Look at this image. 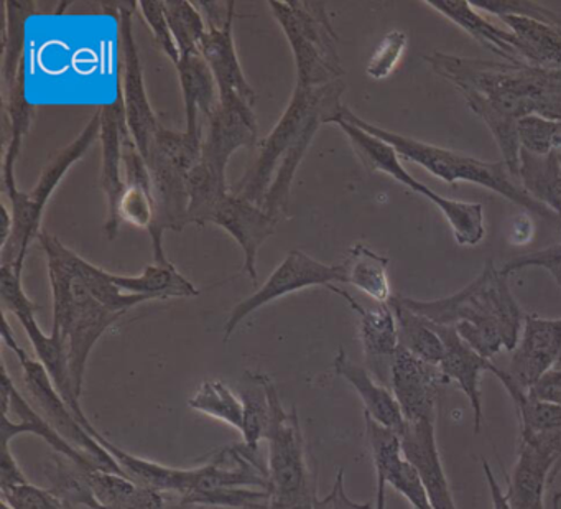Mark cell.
I'll return each mask as SVG.
<instances>
[{"label":"cell","mask_w":561,"mask_h":509,"mask_svg":"<svg viewBox=\"0 0 561 509\" xmlns=\"http://www.w3.org/2000/svg\"><path fill=\"white\" fill-rule=\"evenodd\" d=\"M182 506L268 509V470L248 446H226L203 465L188 468Z\"/></svg>","instance_id":"8992f818"},{"label":"cell","mask_w":561,"mask_h":509,"mask_svg":"<svg viewBox=\"0 0 561 509\" xmlns=\"http://www.w3.org/2000/svg\"><path fill=\"white\" fill-rule=\"evenodd\" d=\"M87 430L119 463L127 478L133 479L137 485L156 489V491L182 495L183 489H185L188 468H172V466L160 465V463L152 462V460L133 455V453L107 440L93 423H90Z\"/></svg>","instance_id":"1f68e13d"},{"label":"cell","mask_w":561,"mask_h":509,"mask_svg":"<svg viewBox=\"0 0 561 509\" xmlns=\"http://www.w3.org/2000/svg\"><path fill=\"white\" fill-rule=\"evenodd\" d=\"M236 4L232 0L226 2V9L209 15L208 34L199 47L203 55L215 75L219 88V97L222 94H238L245 103L254 106L255 91L245 80L244 71L239 64L238 52H236L234 37H232V22H234Z\"/></svg>","instance_id":"ffe728a7"},{"label":"cell","mask_w":561,"mask_h":509,"mask_svg":"<svg viewBox=\"0 0 561 509\" xmlns=\"http://www.w3.org/2000/svg\"><path fill=\"white\" fill-rule=\"evenodd\" d=\"M554 154H557L558 162H560V167H561V136H560V140H558V146H557V149H554Z\"/></svg>","instance_id":"680465c9"},{"label":"cell","mask_w":561,"mask_h":509,"mask_svg":"<svg viewBox=\"0 0 561 509\" xmlns=\"http://www.w3.org/2000/svg\"><path fill=\"white\" fill-rule=\"evenodd\" d=\"M405 307L426 320L455 327L459 337L491 360L502 350L514 351L520 340L524 310L512 295L507 275L488 262L481 275L451 297L415 301L400 297Z\"/></svg>","instance_id":"7a4b0ae2"},{"label":"cell","mask_w":561,"mask_h":509,"mask_svg":"<svg viewBox=\"0 0 561 509\" xmlns=\"http://www.w3.org/2000/svg\"><path fill=\"white\" fill-rule=\"evenodd\" d=\"M167 21L180 50V58L199 54L208 34V24L195 4L188 0H163Z\"/></svg>","instance_id":"7bdbcfd3"},{"label":"cell","mask_w":561,"mask_h":509,"mask_svg":"<svg viewBox=\"0 0 561 509\" xmlns=\"http://www.w3.org/2000/svg\"><path fill=\"white\" fill-rule=\"evenodd\" d=\"M334 117L346 121V123L373 134L377 139L392 146L397 154H399V157L410 160V162L419 163L420 167L428 170L436 179L443 180V182L449 183V185H456L458 182L474 183V185L504 196L505 200L520 206V208L527 210L531 215L540 216L543 219L558 218L547 206L535 202L522 189L520 183L515 182L514 177L511 176L507 166L502 160H499V162H485V160L474 159V157L466 156V154L443 149V147L432 146V144H425L422 140L412 139V137L390 133V131L360 120L359 116H356L346 106H341V110L337 111Z\"/></svg>","instance_id":"277c9868"},{"label":"cell","mask_w":561,"mask_h":509,"mask_svg":"<svg viewBox=\"0 0 561 509\" xmlns=\"http://www.w3.org/2000/svg\"><path fill=\"white\" fill-rule=\"evenodd\" d=\"M390 384L407 423L436 422L439 389L449 384L438 364L400 347L390 361Z\"/></svg>","instance_id":"ac0fdd59"},{"label":"cell","mask_w":561,"mask_h":509,"mask_svg":"<svg viewBox=\"0 0 561 509\" xmlns=\"http://www.w3.org/2000/svg\"><path fill=\"white\" fill-rule=\"evenodd\" d=\"M278 219L262 206L229 193L211 218V225L228 231L244 252L242 272L249 275L252 284H257V252L261 246L274 235Z\"/></svg>","instance_id":"603a6c76"},{"label":"cell","mask_w":561,"mask_h":509,"mask_svg":"<svg viewBox=\"0 0 561 509\" xmlns=\"http://www.w3.org/2000/svg\"><path fill=\"white\" fill-rule=\"evenodd\" d=\"M2 414H5L2 416V446H11L12 440L31 433L41 437L55 453H60L80 468H96L81 450L75 449L35 410L28 397L18 389L5 366H2Z\"/></svg>","instance_id":"d6986e66"},{"label":"cell","mask_w":561,"mask_h":509,"mask_svg":"<svg viewBox=\"0 0 561 509\" xmlns=\"http://www.w3.org/2000/svg\"><path fill=\"white\" fill-rule=\"evenodd\" d=\"M333 366L334 373L350 383L363 400L364 414L402 437L407 429L405 417L392 389L374 380L373 374L354 363L344 350L337 351Z\"/></svg>","instance_id":"484cf974"},{"label":"cell","mask_w":561,"mask_h":509,"mask_svg":"<svg viewBox=\"0 0 561 509\" xmlns=\"http://www.w3.org/2000/svg\"><path fill=\"white\" fill-rule=\"evenodd\" d=\"M472 5L497 19L514 15V18L534 19L545 24L561 25L560 14L531 0H479V2H472Z\"/></svg>","instance_id":"bcb514c9"},{"label":"cell","mask_w":561,"mask_h":509,"mask_svg":"<svg viewBox=\"0 0 561 509\" xmlns=\"http://www.w3.org/2000/svg\"><path fill=\"white\" fill-rule=\"evenodd\" d=\"M188 406L196 412L205 414L242 432L245 416L244 399L222 381H205L195 396L190 397Z\"/></svg>","instance_id":"60d3db41"},{"label":"cell","mask_w":561,"mask_h":509,"mask_svg":"<svg viewBox=\"0 0 561 509\" xmlns=\"http://www.w3.org/2000/svg\"><path fill=\"white\" fill-rule=\"evenodd\" d=\"M5 114L11 121V140H9L8 150H5L4 166H2V179H4V189H14L15 183V162L21 154L24 137L31 129L32 120H34V106L27 100V67L25 60L19 68L18 78L8 94H4Z\"/></svg>","instance_id":"e575fe53"},{"label":"cell","mask_w":561,"mask_h":509,"mask_svg":"<svg viewBox=\"0 0 561 509\" xmlns=\"http://www.w3.org/2000/svg\"><path fill=\"white\" fill-rule=\"evenodd\" d=\"M117 24H119L121 44V97H123L124 111H126L127 127L136 143L137 149L144 159L149 157L150 147L159 133L162 124L157 120L149 97H147L146 83H144L142 64L137 52L136 38L133 32L134 9L117 4Z\"/></svg>","instance_id":"9a60e30c"},{"label":"cell","mask_w":561,"mask_h":509,"mask_svg":"<svg viewBox=\"0 0 561 509\" xmlns=\"http://www.w3.org/2000/svg\"><path fill=\"white\" fill-rule=\"evenodd\" d=\"M400 439L403 455L419 472L432 508L458 509L439 456L435 423H407L405 432Z\"/></svg>","instance_id":"cb8c5ba5"},{"label":"cell","mask_w":561,"mask_h":509,"mask_svg":"<svg viewBox=\"0 0 561 509\" xmlns=\"http://www.w3.org/2000/svg\"><path fill=\"white\" fill-rule=\"evenodd\" d=\"M432 325L445 344V354L439 363V370L449 383L458 384L459 389L468 397L472 416H474L472 417L474 433H479L482 427L481 374L489 371L492 361L485 360L478 351L472 350L459 337L455 327H445V325H436L433 321Z\"/></svg>","instance_id":"d4e9b609"},{"label":"cell","mask_w":561,"mask_h":509,"mask_svg":"<svg viewBox=\"0 0 561 509\" xmlns=\"http://www.w3.org/2000/svg\"><path fill=\"white\" fill-rule=\"evenodd\" d=\"M257 120L249 103L238 94H222L205 123L202 162L226 173L229 159L241 147L257 146Z\"/></svg>","instance_id":"e0dca14e"},{"label":"cell","mask_w":561,"mask_h":509,"mask_svg":"<svg viewBox=\"0 0 561 509\" xmlns=\"http://www.w3.org/2000/svg\"><path fill=\"white\" fill-rule=\"evenodd\" d=\"M376 478H377L376 509H386L387 483L383 482V478H380V476H376Z\"/></svg>","instance_id":"9f6ffc18"},{"label":"cell","mask_w":561,"mask_h":509,"mask_svg":"<svg viewBox=\"0 0 561 509\" xmlns=\"http://www.w3.org/2000/svg\"><path fill=\"white\" fill-rule=\"evenodd\" d=\"M407 44H409L407 34L400 31L389 32L382 38L376 52H374L369 64H367V77L373 78V80H386V78H389L392 71L396 70L397 65L402 60Z\"/></svg>","instance_id":"7dc6e473"},{"label":"cell","mask_w":561,"mask_h":509,"mask_svg":"<svg viewBox=\"0 0 561 509\" xmlns=\"http://www.w3.org/2000/svg\"><path fill=\"white\" fill-rule=\"evenodd\" d=\"M264 393L268 407L265 439L271 505L268 509H311L317 491L305 456L304 433L297 410L285 409L277 386L267 374H249Z\"/></svg>","instance_id":"5b68a950"},{"label":"cell","mask_w":561,"mask_h":509,"mask_svg":"<svg viewBox=\"0 0 561 509\" xmlns=\"http://www.w3.org/2000/svg\"><path fill=\"white\" fill-rule=\"evenodd\" d=\"M554 462L550 456L520 440L517 462L508 479L507 496L511 509H545V491L551 482Z\"/></svg>","instance_id":"f1b7e54d"},{"label":"cell","mask_w":561,"mask_h":509,"mask_svg":"<svg viewBox=\"0 0 561 509\" xmlns=\"http://www.w3.org/2000/svg\"><path fill=\"white\" fill-rule=\"evenodd\" d=\"M343 93L344 83L340 80L320 88H305L297 84L294 97L277 126L262 140L257 160L245 172L232 193L262 206L265 193L274 180L275 170L287 150L300 139L301 134L314 121H324V124L333 121L343 106L341 104Z\"/></svg>","instance_id":"52a82bcc"},{"label":"cell","mask_w":561,"mask_h":509,"mask_svg":"<svg viewBox=\"0 0 561 509\" xmlns=\"http://www.w3.org/2000/svg\"><path fill=\"white\" fill-rule=\"evenodd\" d=\"M501 21L515 35L522 60L531 67L561 70V25L505 15Z\"/></svg>","instance_id":"4dcf8cb0"},{"label":"cell","mask_w":561,"mask_h":509,"mask_svg":"<svg viewBox=\"0 0 561 509\" xmlns=\"http://www.w3.org/2000/svg\"><path fill=\"white\" fill-rule=\"evenodd\" d=\"M551 278L557 281V284L560 285L561 289V265H558V268L551 269L550 271Z\"/></svg>","instance_id":"6f0895ef"},{"label":"cell","mask_w":561,"mask_h":509,"mask_svg":"<svg viewBox=\"0 0 561 509\" xmlns=\"http://www.w3.org/2000/svg\"><path fill=\"white\" fill-rule=\"evenodd\" d=\"M37 239L47 256L48 278L54 297L51 333L60 337L67 347L71 384L78 399H81L88 358L100 338L124 314L111 310L84 287L75 268L77 252L71 251L57 236L48 231H41Z\"/></svg>","instance_id":"3957f363"},{"label":"cell","mask_w":561,"mask_h":509,"mask_svg":"<svg viewBox=\"0 0 561 509\" xmlns=\"http://www.w3.org/2000/svg\"><path fill=\"white\" fill-rule=\"evenodd\" d=\"M245 404L244 427H242V439L244 446L251 452L257 453L259 443L265 439V430L268 422V407L265 403L264 393L262 399H254L251 396H242Z\"/></svg>","instance_id":"681fc988"},{"label":"cell","mask_w":561,"mask_h":509,"mask_svg":"<svg viewBox=\"0 0 561 509\" xmlns=\"http://www.w3.org/2000/svg\"><path fill=\"white\" fill-rule=\"evenodd\" d=\"M101 146H103V163H101V189L106 195L107 222L104 226L106 238L113 241L121 228L119 203L126 190L123 163L124 134L129 131L124 111L123 97L114 103L101 108Z\"/></svg>","instance_id":"7402d4cb"},{"label":"cell","mask_w":561,"mask_h":509,"mask_svg":"<svg viewBox=\"0 0 561 509\" xmlns=\"http://www.w3.org/2000/svg\"><path fill=\"white\" fill-rule=\"evenodd\" d=\"M116 287L127 294L146 295L152 301L165 298H188L199 295L198 289L172 264V262H153L147 265L140 275L111 274Z\"/></svg>","instance_id":"d6a6232c"},{"label":"cell","mask_w":561,"mask_h":509,"mask_svg":"<svg viewBox=\"0 0 561 509\" xmlns=\"http://www.w3.org/2000/svg\"><path fill=\"white\" fill-rule=\"evenodd\" d=\"M520 149L537 156L554 152L561 136V123L543 120L540 116H528L517 123Z\"/></svg>","instance_id":"ee69618b"},{"label":"cell","mask_w":561,"mask_h":509,"mask_svg":"<svg viewBox=\"0 0 561 509\" xmlns=\"http://www.w3.org/2000/svg\"><path fill=\"white\" fill-rule=\"evenodd\" d=\"M2 340L14 351L21 363L22 380L27 387L28 400L35 410L75 449L81 450L96 468L126 476L113 455L78 420L77 414L68 406L44 364L28 357L27 351L19 347L5 314H2Z\"/></svg>","instance_id":"8fae6325"},{"label":"cell","mask_w":561,"mask_h":509,"mask_svg":"<svg viewBox=\"0 0 561 509\" xmlns=\"http://www.w3.org/2000/svg\"><path fill=\"white\" fill-rule=\"evenodd\" d=\"M175 68L185 103L186 133L203 136L206 121L219 104L215 75L202 54L180 58Z\"/></svg>","instance_id":"4316f807"},{"label":"cell","mask_w":561,"mask_h":509,"mask_svg":"<svg viewBox=\"0 0 561 509\" xmlns=\"http://www.w3.org/2000/svg\"><path fill=\"white\" fill-rule=\"evenodd\" d=\"M311 509H374L369 502L363 505V502L353 501L347 496L346 488H344V472L340 470L334 479L333 488L328 493L324 498L314 499L313 508Z\"/></svg>","instance_id":"f907efd6"},{"label":"cell","mask_w":561,"mask_h":509,"mask_svg":"<svg viewBox=\"0 0 561 509\" xmlns=\"http://www.w3.org/2000/svg\"><path fill=\"white\" fill-rule=\"evenodd\" d=\"M51 491L90 509H173L165 493L137 485L133 479L100 468H80L65 456L54 455Z\"/></svg>","instance_id":"7c38bea8"},{"label":"cell","mask_w":561,"mask_h":509,"mask_svg":"<svg viewBox=\"0 0 561 509\" xmlns=\"http://www.w3.org/2000/svg\"><path fill=\"white\" fill-rule=\"evenodd\" d=\"M101 134V114L98 111L93 120L84 127L83 133L64 150L51 159L45 167L38 179L37 185L31 192H21L15 189L5 190L12 202V216H14V229L8 245L2 246V265H12L15 271H24L25 258H27L28 246L41 235L42 216L45 205L50 200L51 193L60 185L65 173L71 169L75 162L88 152L91 146L96 143Z\"/></svg>","instance_id":"9c48e42d"},{"label":"cell","mask_w":561,"mask_h":509,"mask_svg":"<svg viewBox=\"0 0 561 509\" xmlns=\"http://www.w3.org/2000/svg\"><path fill=\"white\" fill-rule=\"evenodd\" d=\"M331 124H336L346 134L351 146L356 150L364 166L369 167L373 172L392 177L393 180L402 183L416 195L430 200L445 215L458 245L476 246L484 239V206L481 203L458 202V200L438 195L428 186L420 183L419 180L413 179L412 173L407 172L405 167L400 162L399 154L389 144L382 143L373 134L366 133L346 121L337 120V117H334Z\"/></svg>","instance_id":"30bf717a"},{"label":"cell","mask_w":561,"mask_h":509,"mask_svg":"<svg viewBox=\"0 0 561 509\" xmlns=\"http://www.w3.org/2000/svg\"><path fill=\"white\" fill-rule=\"evenodd\" d=\"M321 124H324V121L311 123L307 131L301 134L300 139L287 150L284 159L278 163L274 180H272L271 186L265 193L264 203H262V208L271 213L274 218L280 219L282 216H285L295 173H297L298 167H300L301 160H304L305 154H307L308 147L311 146V140H313L314 134L320 129Z\"/></svg>","instance_id":"ab89813d"},{"label":"cell","mask_w":561,"mask_h":509,"mask_svg":"<svg viewBox=\"0 0 561 509\" xmlns=\"http://www.w3.org/2000/svg\"><path fill=\"white\" fill-rule=\"evenodd\" d=\"M517 180L535 202L551 210L561 223V167L557 154L537 156L520 149Z\"/></svg>","instance_id":"836d02e7"},{"label":"cell","mask_w":561,"mask_h":509,"mask_svg":"<svg viewBox=\"0 0 561 509\" xmlns=\"http://www.w3.org/2000/svg\"><path fill=\"white\" fill-rule=\"evenodd\" d=\"M482 470H484L485 482H488L489 495H491L492 509H511L508 506L507 496L502 491L499 486L497 479H495L494 472H492L491 465L488 460L482 459Z\"/></svg>","instance_id":"db71d44e"},{"label":"cell","mask_w":561,"mask_h":509,"mask_svg":"<svg viewBox=\"0 0 561 509\" xmlns=\"http://www.w3.org/2000/svg\"><path fill=\"white\" fill-rule=\"evenodd\" d=\"M489 373L494 374L514 400L520 420V437L537 436V433L550 432L561 427V406L537 399L530 391L522 387L508 371L501 370L494 363L489 367Z\"/></svg>","instance_id":"d590c367"},{"label":"cell","mask_w":561,"mask_h":509,"mask_svg":"<svg viewBox=\"0 0 561 509\" xmlns=\"http://www.w3.org/2000/svg\"><path fill=\"white\" fill-rule=\"evenodd\" d=\"M146 162L152 177L153 203H156V219L149 235L152 239L153 259L163 264L169 262L163 252V231L167 229L182 231L190 225L188 177L192 169L157 147L150 149Z\"/></svg>","instance_id":"2e32d148"},{"label":"cell","mask_w":561,"mask_h":509,"mask_svg":"<svg viewBox=\"0 0 561 509\" xmlns=\"http://www.w3.org/2000/svg\"><path fill=\"white\" fill-rule=\"evenodd\" d=\"M426 5L458 25L469 37L507 64H525L517 50V41L511 31L497 27L476 11L468 0H426Z\"/></svg>","instance_id":"83f0119b"},{"label":"cell","mask_w":561,"mask_h":509,"mask_svg":"<svg viewBox=\"0 0 561 509\" xmlns=\"http://www.w3.org/2000/svg\"><path fill=\"white\" fill-rule=\"evenodd\" d=\"M557 366H561V358H560V361H558Z\"/></svg>","instance_id":"94428289"},{"label":"cell","mask_w":561,"mask_h":509,"mask_svg":"<svg viewBox=\"0 0 561 509\" xmlns=\"http://www.w3.org/2000/svg\"><path fill=\"white\" fill-rule=\"evenodd\" d=\"M268 5L290 44L298 87L320 88L340 80L343 68L336 50L337 37L324 4L271 0Z\"/></svg>","instance_id":"ba28073f"},{"label":"cell","mask_w":561,"mask_h":509,"mask_svg":"<svg viewBox=\"0 0 561 509\" xmlns=\"http://www.w3.org/2000/svg\"><path fill=\"white\" fill-rule=\"evenodd\" d=\"M27 476L22 472L12 453L11 446L0 449V489L14 488V486L28 485Z\"/></svg>","instance_id":"816d5d0a"},{"label":"cell","mask_w":561,"mask_h":509,"mask_svg":"<svg viewBox=\"0 0 561 509\" xmlns=\"http://www.w3.org/2000/svg\"><path fill=\"white\" fill-rule=\"evenodd\" d=\"M2 502L12 509H75L73 502L51 489L28 483V485L14 486V488L0 489Z\"/></svg>","instance_id":"f6af8a7d"},{"label":"cell","mask_w":561,"mask_h":509,"mask_svg":"<svg viewBox=\"0 0 561 509\" xmlns=\"http://www.w3.org/2000/svg\"><path fill=\"white\" fill-rule=\"evenodd\" d=\"M190 225H211L213 215L219 203L229 195L226 173L209 167L208 163L199 160L188 177Z\"/></svg>","instance_id":"f35d334b"},{"label":"cell","mask_w":561,"mask_h":509,"mask_svg":"<svg viewBox=\"0 0 561 509\" xmlns=\"http://www.w3.org/2000/svg\"><path fill=\"white\" fill-rule=\"evenodd\" d=\"M346 284L369 295L377 304H387L392 297L387 269L389 258L370 251L364 245H354L343 262Z\"/></svg>","instance_id":"74e56055"},{"label":"cell","mask_w":561,"mask_h":509,"mask_svg":"<svg viewBox=\"0 0 561 509\" xmlns=\"http://www.w3.org/2000/svg\"><path fill=\"white\" fill-rule=\"evenodd\" d=\"M561 358V318L525 314L524 331L512 354L508 374L525 389L534 387Z\"/></svg>","instance_id":"44dd1931"},{"label":"cell","mask_w":561,"mask_h":509,"mask_svg":"<svg viewBox=\"0 0 561 509\" xmlns=\"http://www.w3.org/2000/svg\"><path fill=\"white\" fill-rule=\"evenodd\" d=\"M328 289L343 297L359 317L360 341H363L367 360L373 364L392 361L393 354L400 348V341L397 318L389 302L377 304V307L374 308H367L343 289L334 287V285H330Z\"/></svg>","instance_id":"f546056e"},{"label":"cell","mask_w":561,"mask_h":509,"mask_svg":"<svg viewBox=\"0 0 561 509\" xmlns=\"http://www.w3.org/2000/svg\"><path fill=\"white\" fill-rule=\"evenodd\" d=\"M389 305L397 318L400 347L420 360L439 366L445 354V344L433 328L432 321L405 307L400 301V295H392Z\"/></svg>","instance_id":"8d00e7d4"},{"label":"cell","mask_w":561,"mask_h":509,"mask_svg":"<svg viewBox=\"0 0 561 509\" xmlns=\"http://www.w3.org/2000/svg\"><path fill=\"white\" fill-rule=\"evenodd\" d=\"M34 2H5V34H4V55H2V83H4V94L11 90L15 78L19 75L22 61L25 60V22L28 15L34 11Z\"/></svg>","instance_id":"b9f144b4"},{"label":"cell","mask_w":561,"mask_h":509,"mask_svg":"<svg viewBox=\"0 0 561 509\" xmlns=\"http://www.w3.org/2000/svg\"><path fill=\"white\" fill-rule=\"evenodd\" d=\"M425 61L462 94L469 110L488 108L514 123L528 116L561 123V70L439 52L425 57Z\"/></svg>","instance_id":"6da1fadb"},{"label":"cell","mask_w":561,"mask_h":509,"mask_svg":"<svg viewBox=\"0 0 561 509\" xmlns=\"http://www.w3.org/2000/svg\"><path fill=\"white\" fill-rule=\"evenodd\" d=\"M137 8L142 12L146 24L152 31L157 44L162 48L163 54L169 57L173 65L180 64V50L176 47L175 38L170 31L169 21H167L165 9H163V0H140Z\"/></svg>","instance_id":"c3c4849f"},{"label":"cell","mask_w":561,"mask_h":509,"mask_svg":"<svg viewBox=\"0 0 561 509\" xmlns=\"http://www.w3.org/2000/svg\"><path fill=\"white\" fill-rule=\"evenodd\" d=\"M333 284H346L343 264H324L305 252H288L287 258L272 272L264 285L251 297L239 302L232 308L225 325V341H228L231 335L238 330L239 324L249 315L254 314L257 308L264 307L284 295L304 291V289L317 287V285L330 287Z\"/></svg>","instance_id":"5bb4252c"},{"label":"cell","mask_w":561,"mask_h":509,"mask_svg":"<svg viewBox=\"0 0 561 509\" xmlns=\"http://www.w3.org/2000/svg\"><path fill=\"white\" fill-rule=\"evenodd\" d=\"M531 396L537 399L547 400V403L561 406V366H554L548 371L534 387H530Z\"/></svg>","instance_id":"f5cc1de1"},{"label":"cell","mask_w":561,"mask_h":509,"mask_svg":"<svg viewBox=\"0 0 561 509\" xmlns=\"http://www.w3.org/2000/svg\"><path fill=\"white\" fill-rule=\"evenodd\" d=\"M2 509H12L11 506L5 505V502H2Z\"/></svg>","instance_id":"91938a15"},{"label":"cell","mask_w":561,"mask_h":509,"mask_svg":"<svg viewBox=\"0 0 561 509\" xmlns=\"http://www.w3.org/2000/svg\"><path fill=\"white\" fill-rule=\"evenodd\" d=\"M0 295H2L4 312L11 310L21 321L22 327L27 331L28 340H31L35 353H37V360L44 364L45 370L54 380L55 386L60 391L71 410L77 414L78 420L83 426L90 422L83 407H81V399H78L73 391V384H71L67 347L57 335L44 333L37 318H35V312L38 307L25 294L24 287H22V274L15 271L12 265H0Z\"/></svg>","instance_id":"4fadbf2b"},{"label":"cell","mask_w":561,"mask_h":509,"mask_svg":"<svg viewBox=\"0 0 561 509\" xmlns=\"http://www.w3.org/2000/svg\"><path fill=\"white\" fill-rule=\"evenodd\" d=\"M0 210H2V239H0V246H5L9 238H11L12 229H14V216L5 205L0 206Z\"/></svg>","instance_id":"11a10c76"}]
</instances>
